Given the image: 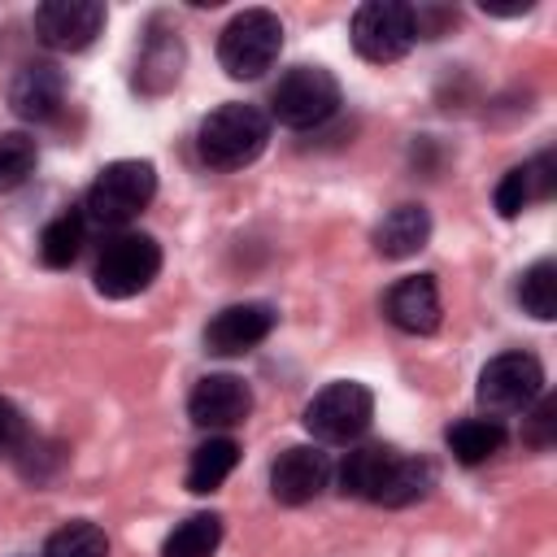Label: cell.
I'll use <instances>...</instances> for the list:
<instances>
[{
	"label": "cell",
	"mask_w": 557,
	"mask_h": 557,
	"mask_svg": "<svg viewBox=\"0 0 557 557\" xmlns=\"http://www.w3.org/2000/svg\"><path fill=\"white\" fill-rule=\"evenodd\" d=\"M265 144H270V117L248 100H226L213 113H205L196 126V157L218 174H235L252 165L265 152Z\"/></svg>",
	"instance_id": "obj_1"
},
{
	"label": "cell",
	"mask_w": 557,
	"mask_h": 557,
	"mask_svg": "<svg viewBox=\"0 0 557 557\" xmlns=\"http://www.w3.org/2000/svg\"><path fill=\"white\" fill-rule=\"evenodd\" d=\"M157 196V165L139 157L109 161L83 191V218L100 231H131V222L152 205Z\"/></svg>",
	"instance_id": "obj_2"
},
{
	"label": "cell",
	"mask_w": 557,
	"mask_h": 557,
	"mask_svg": "<svg viewBox=\"0 0 557 557\" xmlns=\"http://www.w3.org/2000/svg\"><path fill=\"white\" fill-rule=\"evenodd\" d=\"M165 265V252L157 244V235L148 231H113L100 244V257L91 265V287L104 300H131L139 292H148L157 283Z\"/></svg>",
	"instance_id": "obj_3"
},
{
	"label": "cell",
	"mask_w": 557,
	"mask_h": 557,
	"mask_svg": "<svg viewBox=\"0 0 557 557\" xmlns=\"http://www.w3.org/2000/svg\"><path fill=\"white\" fill-rule=\"evenodd\" d=\"M344 104L339 78L326 65H292L287 74H278V83L270 87V126H287V131H318L326 126Z\"/></svg>",
	"instance_id": "obj_4"
},
{
	"label": "cell",
	"mask_w": 557,
	"mask_h": 557,
	"mask_svg": "<svg viewBox=\"0 0 557 557\" xmlns=\"http://www.w3.org/2000/svg\"><path fill=\"white\" fill-rule=\"evenodd\" d=\"M278 52H283V22L274 9H244L218 35V65L235 83H252L265 70H274Z\"/></svg>",
	"instance_id": "obj_5"
},
{
	"label": "cell",
	"mask_w": 557,
	"mask_h": 557,
	"mask_svg": "<svg viewBox=\"0 0 557 557\" xmlns=\"http://www.w3.org/2000/svg\"><path fill=\"white\" fill-rule=\"evenodd\" d=\"M305 431L313 444L331 448V444H357L370 422H374V392L357 379H335L322 392H313V400L300 413Z\"/></svg>",
	"instance_id": "obj_6"
},
{
	"label": "cell",
	"mask_w": 557,
	"mask_h": 557,
	"mask_svg": "<svg viewBox=\"0 0 557 557\" xmlns=\"http://www.w3.org/2000/svg\"><path fill=\"white\" fill-rule=\"evenodd\" d=\"M348 39H352V52L370 65H392V61L409 57V48L418 44L413 4H405V0H366V4H357Z\"/></svg>",
	"instance_id": "obj_7"
},
{
	"label": "cell",
	"mask_w": 557,
	"mask_h": 557,
	"mask_svg": "<svg viewBox=\"0 0 557 557\" xmlns=\"http://www.w3.org/2000/svg\"><path fill=\"white\" fill-rule=\"evenodd\" d=\"M540 392H544V366L535 352H522V348L496 352L479 370V383H474V400L487 418L522 413Z\"/></svg>",
	"instance_id": "obj_8"
},
{
	"label": "cell",
	"mask_w": 557,
	"mask_h": 557,
	"mask_svg": "<svg viewBox=\"0 0 557 557\" xmlns=\"http://www.w3.org/2000/svg\"><path fill=\"white\" fill-rule=\"evenodd\" d=\"M335 479L331 453L322 444H292L270 461V496L287 509L318 500Z\"/></svg>",
	"instance_id": "obj_9"
},
{
	"label": "cell",
	"mask_w": 557,
	"mask_h": 557,
	"mask_svg": "<svg viewBox=\"0 0 557 557\" xmlns=\"http://www.w3.org/2000/svg\"><path fill=\"white\" fill-rule=\"evenodd\" d=\"M183 61H187V48H183V35L178 26H170L161 13L148 17L144 26V39L135 48V74H131V87L148 100L165 96L178 78H183Z\"/></svg>",
	"instance_id": "obj_10"
},
{
	"label": "cell",
	"mask_w": 557,
	"mask_h": 557,
	"mask_svg": "<svg viewBox=\"0 0 557 557\" xmlns=\"http://www.w3.org/2000/svg\"><path fill=\"white\" fill-rule=\"evenodd\" d=\"M278 326V309L270 300H235L205 322V352L213 357H244L265 344Z\"/></svg>",
	"instance_id": "obj_11"
},
{
	"label": "cell",
	"mask_w": 557,
	"mask_h": 557,
	"mask_svg": "<svg viewBox=\"0 0 557 557\" xmlns=\"http://www.w3.org/2000/svg\"><path fill=\"white\" fill-rule=\"evenodd\" d=\"M30 26H35V39L52 52H83L104 30V4L100 0H44Z\"/></svg>",
	"instance_id": "obj_12"
},
{
	"label": "cell",
	"mask_w": 557,
	"mask_h": 557,
	"mask_svg": "<svg viewBox=\"0 0 557 557\" xmlns=\"http://www.w3.org/2000/svg\"><path fill=\"white\" fill-rule=\"evenodd\" d=\"M252 413V387L239 374H205L196 379L191 396H187V418L200 431H231L244 426Z\"/></svg>",
	"instance_id": "obj_13"
},
{
	"label": "cell",
	"mask_w": 557,
	"mask_h": 557,
	"mask_svg": "<svg viewBox=\"0 0 557 557\" xmlns=\"http://www.w3.org/2000/svg\"><path fill=\"white\" fill-rule=\"evenodd\" d=\"M65 74L57 61H22L9 78V109L22 122H52L65 109Z\"/></svg>",
	"instance_id": "obj_14"
},
{
	"label": "cell",
	"mask_w": 557,
	"mask_h": 557,
	"mask_svg": "<svg viewBox=\"0 0 557 557\" xmlns=\"http://www.w3.org/2000/svg\"><path fill=\"white\" fill-rule=\"evenodd\" d=\"M383 318L400 335H435L444 305H440V283L435 274H405L387 287L383 296Z\"/></svg>",
	"instance_id": "obj_15"
},
{
	"label": "cell",
	"mask_w": 557,
	"mask_h": 557,
	"mask_svg": "<svg viewBox=\"0 0 557 557\" xmlns=\"http://www.w3.org/2000/svg\"><path fill=\"white\" fill-rule=\"evenodd\" d=\"M370 244L383 261H405V257H418L426 244H431V209L418 205V200H405L396 209H387L374 231H370Z\"/></svg>",
	"instance_id": "obj_16"
},
{
	"label": "cell",
	"mask_w": 557,
	"mask_h": 557,
	"mask_svg": "<svg viewBox=\"0 0 557 557\" xmlns=\"http://www.w3.org/2000/svg\"><path fill=\"white\" fill-rule=\"evenodd\" d=\"M435 483H440V470H435V461H431V457H418V453H400V448H396V457L387 461L383 483H379V492H374V500H370V505L405 509V505L426 500Z\"/></svg>",
	"instance_id": "obj_17"
},
{
	"label": "cell",
	"mask_w": 557,
	"mask_h": 557,
	"mask_svg": "<svg viewBox=\"0 0 557 557\" xmlns=\"http://www.w3.org/2000/svg\"><path fill=\"white\" fill-rule=\"evenodd\" d=\"M509 431L500 426V418H461L444 431V448L453 453L457 466L474 470V466H487L500 448H505Z\"/></svg>",
	"instance_id": "obj_18"
},
{
	"label": "cell",
	"mask_w": 557,
	"mask_h": 557,
	"mask_svg": "<svg viewBox=\"0 0 557 557\" xmlns=\"http://www.w3.org/2000/svg\"><path fill=\"white\" fill-rule=\"evenodd\" d=\"M235 466H239V444L231 435H209L205 444L191 448L183 483H187L191 496H209V492H218L235 474Z\"/></svg>",
	"instance_id": "obj_19"
},
{
	"label": "cell",
	"mask_w": 557,
	"mask_h": 557,
	"mask_svg": "<svg viewBox=\"0 0 557 557\" xmlns=\"http://www.w3.org/2000/svg\"><path fill=\"white\" fill-rule=\"evenodd\" d=\"M392 457H396V444H357L339 461V470H335L339 492L352 496V500H374V492H379L383 470H387Z\"/></svg>",
	"instance_id": "obj_20"
},
{
	"label": "cell",
	"mask_w": 557,
	"mask_h": 557,
	"mask_svg": "<svg viewBox=\"0 0 557 557\" xmlns=\"http://www.w3.org/2000/svg\"><path fill=\"white\" fill-rule=\"evenodd\" d=\"M83 244H87V218H83V209H61L44 231H39V261L48 265V270H70L74 261H78V252H83Z\"/></svg>",
	"instance_id": "obj_21"
},
{
	"label": "cell",
	"mask_w": 557,
	"mask_h": 557,
	"mask_svg": "<svg viewBox=\"0 0 557 557\" xmlns=\"http://www.w3.org/2000/svg\"><path fill=\"white\" fill-rule=\"evenodd\" d=\"M222 544V513L200 509L191 518H183L165 540H161V557H213Z\"/></svg>",
	"instance_id": "obj_22"
},
{
	"label": "cell",
	"mask_w": 557,
	"mask_h": 557,
	"mask_svg": "<svg viewBox=\"0 0 557 557\" xmlns=\"http://www.w3.org/2000/svg\"><path fill=\"white\" fill-rule=\"evenodd\" d=\"M513 296H518L522 313H531L535 322H553V318H557V261H553V257L531 261V265L518 274Z\"/></svg>",
	"instance_id": "obj_23"
},
{
	"label": "cell",
	"mask_w": 557,
	"mask_h": 557,
	"mask_svg": "<svg viewBox=\"0 0 557 557\" xmlns=\"http://www.w3.org/2000/svg\"><path fill=\"white\" fill-rule=\"evenodd\" d=\"M39 557H109V535L91 518H70L44 540Z\"/></svg>",
	"instance_id": "obj_24"
},
{
	"label": "cell",
	"mask_w": 557,
	"mask_h": 557,
	"mask_svg": "<svg viewBox=\"0 0 557 557\" xmlns=\"http://www.w3.org/2000/svg\"><path fill=\"white\" fill-rule=\"evenodd\" d=\"M39 165V144L26 131H0V196L17 191Z\"/></svg>",
	"instance_id": "obj_25"
},
{
	"label": "cell",
	"mask_w": 557,
	"mask_h": 557,
	"mask_svg": "<svg viewBox=\"0 0 557 557\" xmlns=\"http://www.w3.org/2000/svg\"><path fill=\"white\" fill-rule=\"evenodd\" d=\"M522 444L544 453L557 444V396L553 392H540L527 409H522Z\"/></svg>",
	"instance_id": "obj_26"
},
{
	"label": "cell",
	"mask_w": 557,
	"mask_h": 557,
	"mask_svg": "<svg viewBox=\"0 0 557 557\" xmlns=\"http://www.w3.org/2000/svg\"><path fill=\"white\" fill-rule=\"evenodd\" d=\"M535 200V183H531V165L522 161V165H509L505 174H500V183H496V191H492V205H496V213L505 218V222H513L527 205Z\"/></svg>",
	"instance_id": "obj_27"
},
{
	"label": "cell",
	"mask_w": 557,
	"mask_h": 557,
	"mask_svg": "<svg viewBox=\"0 0 557 557\" xmlns=\"http://www.w3.org/2000/svg\"><path fill=\"white\" fill-rule=\"evenodd\" d=\"M22 440H26V418H22V409H17L9 396H0V453H17Z\"/></svg>",
	"instance_id": "obj_28"
},
{
	"label": "cell",
	"mask_w": 557,
	"mask_h": 557,
	"mask_svg": "<svg viewBox=\"0 0 557 557\" xmlns=\"http://www.w3.org/2000/svg\"><path fill=\"white\" fill-rule=\"evenodd\" d=\"M531 165V183H535V200H548L553 191H557V157H553V148H544L535 161H527Z\"/></svg>",
	"instance_id": "obj_29"
}]
</instances>
